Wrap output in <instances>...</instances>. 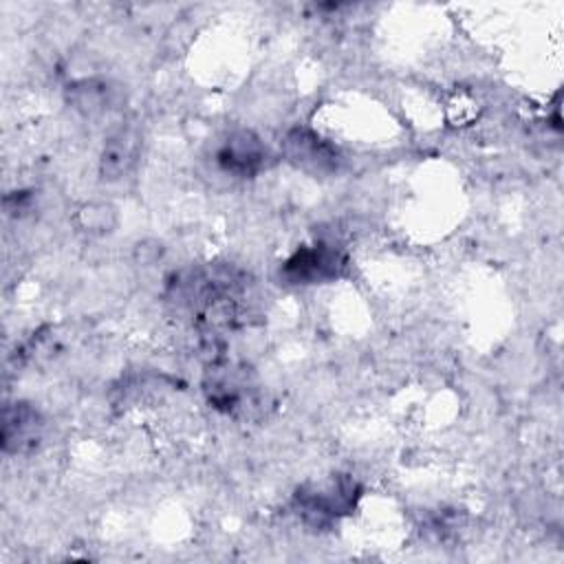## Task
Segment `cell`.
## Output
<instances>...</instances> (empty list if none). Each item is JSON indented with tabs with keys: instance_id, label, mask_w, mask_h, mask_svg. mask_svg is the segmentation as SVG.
<instances>
[{
	"instance_id": "cell-5",
	"label": "cell",
	"mask_w": 564,
	"mask_h": 564,
	"mask_svg": "<svg viewBox=\"0 0 564 564\" xmlns=\"http://www.w3.org/2000/svg\"><path fill=\"white\" fill-rule=\"evenodd\" d=\"M284 154L293 163L313 170H330L337 163V150L319 134L304 128H295L286 134Z\"/></svg>"
},
{
	"instance_id": "cell-4",
	"label": "cell",
	"mask_w": 564,
	"mask_h": 564,
	"mask_svg": "<svg viewBox=\"0 0 564 564\" xmlns=\"http://www.w3.org/2000/svg\"><path fill=\"white\" fill-rule=\"evenodd\" d=\"M42 414L26 401L9 403L2 412V449L7 454L31 452L42 438Z\"/></svg>"
},
{
	"instance_id": "cell-3",
	"label": "cell",
	"mask_w": 564,
	"mask_h": 564,
	"mask_svg": "<svg viewBox=\"0 0 564 564\" xmlns=\"http://www.w3.org/2000/svg\"><path fill=\"white\" fill-rule=\"evenodd\" d=\"M267 148L251 130L231 132L216 152V163L223 172L238 178L256 176L267 163Z\"/></svg>"
},
{
	"instance_id": "cell-1",
	"label": "cell",
	"mask_w": 564,
	"mask_h": 564,
	"mask_svg": "<svg viewBox=\"0 0 564 564\" xmlns=\"http://www.w3.org/2000/svg\"><path fill=\"white\" fill-rule=\"evenodd\" d=\"M361 496L357 480L333 476L322 485H304L295 494V509L311 527H328L337 518L348 516Z\"/></svg>"
},
{
	"instance_id": "cell-2",
	"label": "cell",
	"mask_w": 564,
	"mask_h": 564,
	"mask_svg": "<svg viewBox=\"0 0 564 564\" xmlns=\"http://www.w3.org/2000/svg\"><path fill=\"white\" fill-rule=\"evenodd\" d=\"M346 264V256L339 249L330 245H313L300 247L289 256L280 267V275L289 284H317L339 278Z\"/></svg>"
},
{
	"instance_id": "cell-6",
	"label": "cell",
	"mask_w": 564,
	"mask_h": 564,
	"mask_svg": "<svg viewBox=\"0 0 564 564\" xmlns=\"http://www.w3.org/2000/svg\"><path fill=\"white\" fill-rule=\"evenodd\" d=\"M139 152V139L130 130H121L108 139L101 154V174L106 178H117L130 170Z\"/></svg>"
},
{
	"instance_id": "cell-7",
	"label": "cell",
	"mask_w": 564,
	"mask_h": 564,
	"mask_svg": "<svg viewBox=\"0 0 564 564\" xmlns=\"http://www.w3.org/2000/svg\"><path fill=\"white\" fill-rule=\"evenodd\" d=\"M73 101L77 104V108L88 110V112L101 110L108 104V88H106V84L82 82V84L73 86Z\"/></svg>"
}]
</instances>
